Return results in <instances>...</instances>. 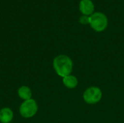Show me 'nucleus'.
Wrapping results in <instances>:
<instances>
[{
  "label": "nucleus",
  "mask_w": 124,
  "mask_h": 123,
  "mask_svg": "<svg viewBox=\"0 0 124 123\" xmlns=\"http://www.w3.org/2000/svg\"><path fill=\"white\" fill-rule=\"evenodd\" d=\"M94 4L92 0H81L79 9L83 15L90 16L94 12Z\"/></svg>",
  "instance_id": "39448f33"
},
{
  "label": "nucleus",
  "mask_w": 124,
  "mask_h": 123,
  "mask_svg": "<svg viewBox=\"0 0 124 123\" xmlns=\"http://www.w3.org/2000/svg\"><path fill=\"white\" fill-rule=\"evenodd\" d=\"M14 113L9 107L2 108L0 110V122L1 123H9L12 120Z\"/></svg>",
  "instance_id": "423d86ee"
},
{
  "label": "nucleus",
  "mask_w": 124,
  "mask_h": 123,
  "mask_svg": "<svg viewBox=\"0 0 124 123\" xmlns=\"http://www.w3.org/2000/svg\"><path fill=\"white\" fill-rule=\"evenodd\" d=\"M89 25L94 30L102 32L108 25V17L102 12H95L89 16Z\"/></svg>",
  "instance_id": "f03ea898"
},
{
  "label": "nucleus",
  "mask_w": 124,
  "mask_h": 123,
  "mask_svg": "<svg viewBox=\"0 0 124 123\" xmlns=\"http://www.w3.org/2000/svg\"><path fill=\"white\" fill-rule=\"evenodd\" d=\"M102 97L101 89L96 86H92L86 89L84 93L83 98L86 103L89 104H94L98 103Z\"/></svg>",
  "instance_id": "20e7f679"
},
{
  "label": "nucleus",
  "mask_w": 124,
  "mask_h": 123,
  "mask_svg": "<svg viewBox=\"0 0 124 123\" xmlns=\"http://www.w3.org/2000/svg\"><path fill=\"white\" fill-rule=\"evenodd\" d=\"M38 112L37 102L33 99H31L28 100L23 101L19 108V112L23 118H31L36 115Z\"/></svg>",
  "instance_id": "7ed1b4c3"
},
{
  "label": "nucleus",
  "mask_w": 124,
  "mask_h": 123,
  "mask_svg": "<svg viewBox=\"0 0 124 123\" xmlns=\"http://www.w3.org/2000/svg\"><path fill=\"white\" fill-rule=\"evenodd\" d=\"M62 83L66 88L73 89V88H75L78 86V81L76 76L70 74L68 76L62 78Z\"/></svg>",
  "instance_id": "0eeeda50"
},
{
  "label": "nucleus",
  "mask_w": 124,
  "mask_h": 123,
  "mask_svg": "<svg viewBox=\"0 0 124 123\" xmlns=\"http://www.w3.org/2000/svg\"><path fill=\"white\" fill-rule=\"evenodd\" d=\"M53 67L55 72L59 76L64 78L71 74L73 68V63L68 56L60 54L54 59Z\"/></svg>",
  "instance_id": "f257e3e1"
},
{
  "label": "nucleus",
  "mask_w": 124,
  "mask_h": 123,
  "mask_svg": "<svg viewBox=\"0 0 124 123\" xmlns=\"http://www.w3.org/2000/svg\"><path fill=\"white\" fill-rule=\"evenodd\" d=\"M17 94L18 96L23 101L32 99V91L27 86H23L20 87L17 90Z\"/></svg>",
  "instance_id": "6e6552de"
},
{
  "label": "nucleus",
  "mask_w": 124,
  "mask_h": 123,
  "mask_svg": "<svg viewBox=\"0 0 124 123\" xmlns=\"http://www.w3.org/2000/svg\"><path fill=\"white\" fill-rule=\"evenodd\" d=\"M79 22H80V23H81L83 25L89 24V16L81 15L79 18Z\"/></svg>",
  "instance_id": "1a4fd4ad"
}]
</instances>
